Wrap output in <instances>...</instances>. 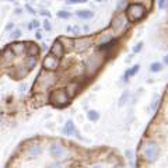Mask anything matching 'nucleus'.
<instances>
[{"label":"nucleus","instance_id":"1","mask_svg":"<svg viewBox=\"0 0 168 168\" xmlns=\"http://www.w3.org/2000/svg\"><path fill=\"white\" fill-rule=\"evenodd\" d=\"M146 13H147V10H146V7L143 6L142 3H133L126 10V16H128V18L130 21H139V20H142L146 16Z\"/></svg>","mask_w":168,"mask_h":168},{"label":"nucleus","instance_id":"2","mask_svg":"<svg viewBox=\"0 0 168 168\" xmlns=\"http://www.w3.org/2000/svg\"><path fill=\"white\" fill-rule=\"evenodd\" d=\"M51 104L55 105V107H63V105H67L69 101H70V97L67 95L66 90H62V88H58V90L52 91L51 94Z\"/></svg>","mask_w":168,"mask_h":168},{"label":"nucleus","instance_id":"3","mask_svg":"<svg viewBox=\"0 0 168 168\" xmlns=\"http://www.w3.org/2000/svg\"><path fill=\"white\" fill-rule=\"evenodd\" d=\"M158 153H160V150H158V146L155 142H147L143 147V157L149 162H154L158 157Z\"/></svg>","mask_w":168,"mask_h":168},{"label":"nucleus","instance_id":"4","mask_svg":"<svg viewBox=\"0 0 168 168\" xmlns=\"http://www.w3.org/2000/svg\"><path fill=\"white\" fill-rule=\"evenodd\" d=\"M101 63H102V56H101L100 53L90 56L88 60H87V65H85L87 66V73H88V74H94V73L98 70V67L101 66Z\"/></svg>","mask_w":168,"mask_h":168},{"label":"nucleus","instance_id":"5","mask_svg":"<svg viewBox=\"0 0 168 168\" xmlns=\"http://www.w3.org/2000/svg\"><path fill=\"white\" fill-rule=\"evenodd\" d=\"M49 153L53 158H63L67 154V150L62 143H53L51 147H49Z\"/></svg>","mask_w":168,"mask_h":168},{"label":"nucleus","instance_id":"6","mask_svg":"<svg viewBox=\"0 0 168 168\" xmlns=\"http://www.w3.org/2000/svg\"><path fill=\"white\" fill-rule=\"evenodd\" d=\"M91 44H92L91 38H78V39H74L73 48H74L77 52H84L90 48Z\"/></svg>","mask_w":168,"mask_h":168},{"label":"nucleus","instance_id":"7","mask_svg":"<svg viewBox=\"0 0 168 168\" xmlns=\"http://www.w3.org/2000/svg\"><path fill=\"white\" fill-rule=\"evenodd\" d=\"M59 67V59L53 55H48L45 59H44V69L49 71H55Z\"/></svg>","mask_w":168,"mask_h":168},{"label":"nucleus","instance_id":"8","mask_svg":"<svg viewBox=\"0 0 168 168\" xmlns=\"http://www.w3.org/2000/svg\"><path fill=\"white\" fill-rule=\"evenodd\" d=\"M128 24V18L125 17V16H118L112 20V24H111V28L114 30V31H116V32H121L125 30V27Z\"/></svg>","mask_w":168,"mask_h":168},{"label":"nucleus","instance_id":"9","mask_svg":"<svg viewBox=\"0 0 168 168\" xmlns=\"http://www.w3.org/2000/svg\"><path fill=\"white\" fill-rule=\"evenodd\" d=\"M56 81V77L53 73H44L38 77V84L42 85V88H48Z\"/></svg>","mask_w":168,"mask_h":168},{"label":"nucleus","instance_id":"10","mask_svg":"<svg viewBox=\"0 0 168 168\" xmlns=\"http://www.w3.org/2000/svg\"><path fill=\"white\" fill-rule=\"evenodd\" d=\"M51 53L53 56H56V58H62L63 55H65V46L63 44L60 42V39H56L55 42H53V45L51 48Z\"/></svg>","mask_w":168,"mask_h":168},{"label":"nucleus","instance_id":"11","mask_svg":"<svg viewBox=\"0 0 168 168\" xmlns=\"http://www.w3.org/2000/svg\"><path fill=\"white\" fill-rule=\"evenodd\" d=\"M80 88H81L80 83H78L77 80H74V81H70V83L67 84V87H66V92H67L69 97H74V95H77V92L80 91Z\"/></svg>","mask_w":168,"mask_h":168},{"label":"nucleus","instance_id":"12","mask_svg":"<svg viewBox=\"0 0 168 168\" xmlns=\"http://www.w3.org/2000/svg\"><path fill=\"white\" fill-rule=\"evenodd\" d=\"M41 150H42V147H41L39 144H37V143L30 144L28 149H27V155H28V157H37V155L41 154Z\"/></svg>","mask_w":168,"mask_h":168},{"label":"nucleus","instance_id":"13","mask_svg":"<svg viewBox=\"0 0 168 168\" xmlns=\"http://www.w3.org/2000/svg\"><path fill=\"white\" fill-rule=\"evenodd\" d=\"M25 46H27L25 42H14L13 45L10 46V49L13 51L14 55H21L25 51Z\"/></svg>","mask_w":168,"mask_h":168},{"label":"nucleus","instance_id":"14","mask_svg":"<svg viewBox=\"0 0 168 168\" xmlns=\"http://www.w3.org/2000/svg\"><path fill=\"white\" fill-rule=\"evenodd\" d=\"M63 133L67 136H77V132H76V126H74V123L71 122V121H69V122L65 125V128H63Z\"/></svg>","mask_w":168,"mask_h":168},{"label":"nucleus","instance_id":"15","mask_svg":"<svg viewBox=\"0 0 168 168\" xmlns=\"http://www.w3.org/2000/svg\"><path fill=\"white\" fill-rule=\"evenodd\" d=\"M1 56V60H3V63H10V62H13V59H14V55L13 51L11 49H4V52L0 55Z\"/></svg>","mask_w":168,"mask_h":168},{"label":"nucleus","instance_id":"16","mask_svg":"<svg viewBox=\"0 0 168 168\" xmlns=\"http://www.w3.org/2000/svg\"><path fill=\"white\" fill-rule=\"evenodd\" d=\"M76 14L78 16V18H81V20H91L94 17V13L91 10H78Z\"/></svg>","mask_w":168,"mask_h":168},{"label":"nucleus","instance_id":"17","mask_svg":"<svg viewBox=\"0 0 168 168\" xmlns=\"http://www.w3.org/2000/svg\"><path fill=\"white\" fill-rule=\"evenodd\" d=\"M35 66H37V56L28 55V58H27V63H25V67L28 69V70H32Z\"/></svg>","mask_w":168,"mask_h":168},{"label":"nucleus","instance_id":"18","mask_svg":"<svg viewBox=\"0 0 168 168\" xmlns=\"http://www.w3.org/2000/svg\"><path fill=\"white\" fill-rule=\"evenodd\" d=\"M98 39H100V44L107 45V44H109L111 41H112V34H111V32H104Z\"/></svg>","mask_w":168,"mask_h":168},{"label":"nucleus","instance_id":"19","mask_svg":"<svg viewBox=\"0 0 168 168\" xmlns=\"http://www.w3.org/2000/svg\"><path fill=\"white\" fill-rule=\"evenodd\" d=\"M139 69H140V66L139 65H135L132 69H129V70L126 71V74H125V78H130V77H133L136 73L139 71Z\"/></svg>","mask_w":168,"mask_h":168},{"label":"nucleus","instance_id":"20","mask_svg":"<svg viewBox=\"0 0 168 168\" xmlns=\"http://www.w3.org/2000/svg\"><path fill=\"white\" fill-rule=\"evenodd\" d=\"M87 118L90 119L91 122H97L98 121V118H100V114H98L97 111H88V114H87Z\"/></svg>","mask_w":168,"mask_h":168},{"label":"nucleus","instance_id":"21","mask_svg":"<svg viewBox=\"0 0 168 168\" xmlns=\"http://www.w3.org/2000/svg\"><path fill=\"white\" fill-rule=\"evenodd\" d=\"M129 95H130L129 91H125L122 95H121V98H119V102H118V105H119V107H123V105L126 104V101L129 100Z\"/></svg>","mask_w":168,"mask_h":168},{"label":"nucleus","instance_id":"22","mask_svg":"<svg viewBox=\"0 0 168 168\" xmlns=\"http://www.w3.org/2000/svg\"><path fill=\"white\" fill-rule=\"evenodd\" d=\"M60 39V42L63 44V46H65V49H70V48H73V39H69V38H59Z\"/></svg>","mask_w":168,"mask_h":168},{"label":"nucleus","instance_id":"23","mask_svg":"<svg viewBox=\"0 0 168 168\" xmlns=\"http://www.w3.org/2000/svg\"><path fill=\"white\" fill-rule=\"evenodd\" d=\"M150 70H151V73H157V71L162 70V63H160V62H154V63H151Z\"/></svg>","mask_w":168,"mask_h":168},{"label":"nucleus","instance_id":"24","mask_svg":"<svg viewBox=\"0 0 168 168\" xmlns=\"http://www.w3.org/2000/svg\"><path fill=\"white\" fill-rule=\"evenodd\" d=\"M158 104H160V97L155 94L154 98H153V101H151V104H150V107H151V111H155L157 108H158Z\"/></svg>","mask_w":168,"mask_h":168},{"label":"nucleus","instance_id":"25","mask_svg":"<svg viewBox=\"0 0 168 168\" xmlns=\"http://www.w3.org/2000/svg\"><path fill=\"white\" fill-rule=\"evenodd\" d=\"M28 46H30V55H32V56H37V55L39 53V48L35 45V44H30Z\"/></svg>","mask_w":168,"mask_h":168},{"label":"nucleus","instance_id":"26","mask_svg":"<svg viewBox=\"0 0 168 168\" xmlns=\"http://www.w3.org/2000/svg\"><path fill=\"white\" fill-rule=\"evenodd\" d=\"M58 17L59 18H70L71 13L66 11V10H60V11H58Z\"/></svg>","mask_w":168,"mask_h":168},{"label":"nucleus","instance_id":"27","mask_svg":"<svg viewBox=\"0 0 168 168\" xmlns=\"http://www.w3.org/2000/svg\"><path fill=\"white\" fill-rule=\"evenodd\" d=\"M142 48H143V42H139V44H136V45H135L133 52H135V53H139V52L142 51Z\"/></svg>","mask_w":168,"mask_h":168},{"label":"nucleus","instance_id":"28","mask_svg":"<svg viewBox=\"0 0 168 168\" xmlns=\"http://www.w3.org/2000/svg\"><path fill=\"white\" fill-rule=\"evenodd\" d=\"M80 31H81V30H80V27H71V34H73V35H78V34H80Z\"/></svg>","mask_w":168,"mask_h":168},{"label":"nucleus","instance_id":"29","mask_svg":"<svg viewBox=\"0 0 168 168\" xmlns=\"http://www.w3.org/2000/svg\"><path fill=\"white\" fill-rule=\"evenodd\" d=\"M44 27H45L46 31H51L52 30V25H51V23H49V20H45V21H44Z\"/></svg>","mask_w":168,"mask_h":168},{"label":"nucleus","instance_id":"30","mask_svg":"<svg viewBox=\"0 0 168 168\" xmlns=\"http://www.w3.org/2000/svg\"><path fill=\"white\" fill-rule=\"evenodd\" d=\"M84 1H87V0H66V3H69V4H77V3H84Z\"/></svg>","mask_w":168,"mask_h":168},{"label":"nucleus","instance_id":"31","mask_svg":"<svg viewBox=\"0 0 168 168\" xmlns=\"http://www.w3.org/2000/svg\"><path fill=\"white\" fill-rule=\"evenodd\" d=\"M20 35H21V31L20 30H14L13 34H11V38H18Z\"/></svg>","mask_w":168,"mask_h":168},{"label":"nucleus","instance_id":"32","mask_svg":"<svg viewBox=\"0 0 168 168\" xmlns=\"http://www.w3.org/2000/svg\"><path fill=\"white\" fill-rule=\"evenodd\" d=\"M48 168H63V167H62V164H60V162H52Z\"/></svg>","mask_w":168,"mask_h":168},{"label":"nucleus","instance_id":"33","mask_svg":"<svg viewBox=\"0 0 168 168\" xmlns=\"http://www.w3.org/2000/svg\"><path fill=\"white\" fill-rule=\"evenodd\" d=\"M126 157L129 158L130 161H133V153H132L130 150H128V151H126Z\"/></svg>","mask_w":168,"mask_h":168},{"label":"nucleus","instance_id":"34","mask_svg":"<svg viewBox=\"0 0 168 168\" xmlns=\"http://www.w3.org/2000/svg\"><path fill=\"white\" fill-rule=\"evenodd\" d=\"M18 90H20V92H24V91L27 90V84L25 83H21V85H20Z\"/></svg>","mask_w":168,"mask_h":168},{"label":"nucleus","instance_id":"35","mask_svg":"<svg viewBox=\"0 0 168 168\" xmlns=\"http://www.w3.org/2000/svg\"><path fill=\"white\" fill-rule=\"evenodd\" d=\"M13 28H14V24L13 23H8V24L6 25V31H11Z\"/></svg>","mask_w":168,"mask_h":168},{"label":"nucleus","instance_id":"36","mask_svg":"<svg viewBox=\"0 0 168 168\" xmlns=\"http://www.w3.org/2000/svg\"><path fill=\"white\" fill-rule=\"evenodd\" d=\"M164 6H165V0H158V7L162 8Z\"/></svg>","mask_w":168,"mask_h":168},{"label":"nucleus","instance_id":"37","mask_svg":"<svg viewBox=\"0 0 168 168\" xmlns=\"http://www.w3.org/2000/svg\"><path fill=\"white\" fill-rule=\"evenodd\" d=\"M35 37H37V39H42V35H41V32H37V34H35Z\"/></svg>","mask_w":168,"mask_h":168},{"label":"nucleus","instance_id":"38","mask_svg":"<svg viewBox=\"0 0 168 168\" xmlns=\"http://www.w3.org/2000/svg\"><path fill=\"white\" fill-rule=\"evenodd\" d=\"M164 65H168V55L164 58Z\"/></svg>","mask_w":168,"mask_h":168},{"label":"nucleus","instance_id":"39","mask_svg":"<svg viewBox=\"0 0 168 168\" xmlns=\"http://www.w3.org/2000/svg\"><path fill=\"white\" fill-rule=\"evenodd\" d=\"M88 28H90L88 25H84V27H83V31H88Z\"/></svg>","mask_w":168,"mask_h":168},{"label":"nucleus","instance_id":"40","mask_svg":"<svg viewBox=\"0 0 168 168\" xmlns=\"http://www.w3.org/2000/svg\"><path fill=\"white\" fill-rule=\"evenodd\" d=\"M1 65H3V60H1V56H0V67H1Z\"/></svg>","mask_w":168,"mask_h":168},{"label":"nucleus","instance_id":"41","mask_svg":"<svg viewBox=\"0 0 168 168\" xmlns=\"http://www.w3.org/2000/svg\"><path fill=\"white\" fill-rule=\"evenodd\" d=\"M92 168H102V167H101V165H94Z\"/></svg>","mask_w":168,"mask_h":168},{"label":"nucleus","instance_id":"42","mask_svg":"<svg viewBox=\"0 0 168 168\" xmlns=\"http://www.w3.org/2000/svg\"><path fill=\"white\" fill-rule=\"evenodd\" d=\"M97 1H102V0H97Z\"/></svg>","mask_w":168,"mask_h":168}]
</instances>
